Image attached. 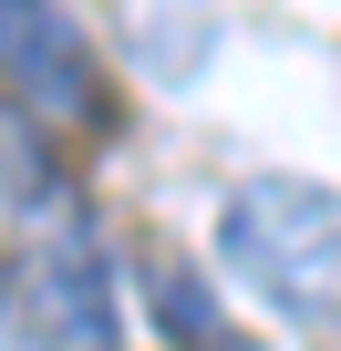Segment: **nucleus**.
I'll list each match as a JSON object with an SVG mask.
<instances>
[{
	"label": "nucleus",
	"instance_id": "f257e3e1",
	"mask_svg": "<svg viewBox=\"0 0 341 351\" xmlns=\"http://www.w3.org/2000/svg\"><path fill=\"white\" fill-rule=\"evenodd\" d=\"M217 258L300 330H341V186L320 176H238L217 207Z\"/></svg>",
	"mask_w": 341,
	"mask_h": 351
},
{
	"label": "nucleus",
	"instance_id": "f03ea898",
	"mask_svg": "<svg viewBox=\"0 0 341 351\" xmlns=\"http://www.w3.org/2000/svg\"><path fill=\"white\" fill-rule=\"evenodd\" d=\"M0 83L42 124H104V62L62 0H0Z\"/></svg>",
	"mask_w": 341,
	"mask_h": 351
},
{
	"label": "nucleus",
	"instance_id": "7ed1b4c3",
	"mask_svg": "<svg viewBox=\"0 0 341 351\" xmlns=\"http://www.w3.org/2000/svg\"><path fill=\"white\" fill-rule=\"evenodd\" d=\"M124 62L155 83H197L217 62V0H124Z\"/></svg>",
	"mask_w": 341,
	"mask_h": 351
},
{
	"label": "nucleus",
	"instance_id": "20e7f679",
	"mask_svg": "<svg viewBox=\"0 0 341 351\" xmlns=\"http://www.w3.org/2000/svg\"><path fill=\"white\" fill-rule=\"evenodd\" d=\"M0 351H52V320H42L21 269H0Z\"/></svg>",
	"mask_w": 341,
	"mask_h": 351
},
{
	"label": "nucleus",
	"instance_id": "39448f33",
	"mask_svg": "<svg viewBox=\"0 0 341 351\" xmlns=\"http://www.w3.org/2000/svg\"><path fill=\"white\" fill-rule=\"evenodd\" d=\"M11 176H21V134L0 124V186H11Z\"/></svg>",
	"mask_w": 341,
	"mask_h": 351
}]
</instances>
